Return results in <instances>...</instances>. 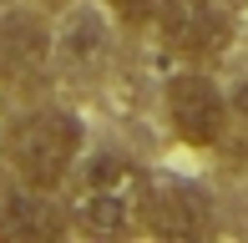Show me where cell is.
Returning a JSON list of instances; mask_svg holds the SVG:
<instances>
[{
    "label": "cell",
    "mask_w": 248,
    "mask_h": 243,
    "mask_svg": "<svg viewBox=\"0 0 248 243\" xmlns=\"http://www.w3.org/2000/svg\"><path fill=\"white\" fill-rule=\"evenodd\" d=\"M228 96L218 91V81H208L202 71H183L167 81V122L187 147H213L228 132Z\"/></svg>",
    "instance_id": "cell-3"
},
{
    "label": "cell",
    "mask_w": 248,
    "mask_h": 243,
    "mask_svg": "<svg viewBox=\"0 0 248 243\" xmlns=\"http://www.w3.org/2000/svg\"><path fill=\"white\" fill-rule=\"evenodd\" d=\"M61 51L71 61H96L101 51H107V36H101V26H96L92 15H76V41H71V46L61 41Z\"/></svg>",
    "instance_id": "cell-8"
},
{
    "label": "cell",
    "mask_w": 248,
    "mask_h": 243,
    "mask_svg": "<svg viewBox=\"0 0 248 243\" xmlns=\"http://www.w3.org/2000/svg\"><path fill=\"white\" fill-rule=\"evenodd\" d=\"M46 5H61V0H46Z\"/></svg>",
    "instance_id": "cell-10"
},
{
    "label": "cell",
    "mask_w": 248,
    "mask_h": 243,
    "mask_svg": "<svg viewBox=\"0 0 248 243\" xmlns=\"http://www.w3.org/2000/svg\"><path fill=\"white\" fill-rule=\"evenodd\" d=\"M142 197H147V178L137 172V162L122 152H96L92 162H81L76 178L71 228L92 238H122L142 228Z\"/></svg>",
    "instance_id": "cell-2"
},
{
    "label": "cell",
    "mask_w": 248,
    "mask_h": 243,
    "mask_svg": "<svg viewBox=\"0 0 248 243\" xmlns=\"http://www.w3.org/2000/svg\"><path fill=\"white\" fill-rule=\"evenodd\" d=\"M66 228H71V213H61L51 193H41V187L20 182L16 193L0 197V238L5 243H51L66 238Z\"/></svg>",
    "instance_id": "cell-6"
},
{
    "label": "cell",
    "mask_w": 248,
    "mask_h": 243,
    "mask_svg": "<svg viewBox=\"0 0 248 243\" xmlns=\"http://www.w3.org/2000/svg\"><path fill=\"white\" fill-rule=\"evenodd\" d=\"M157 36L177 56H218L228 46V15L213 0H157Z\"/></svg>",
    "instance_id": "cell-4"
},
{
    "label": "cell",
    "mask_w": 248,
    "mask_h": 243,
    "mask_svg": "<svg viewBox=\"0 0 248 243\" xmlns=\"http://www.w3.org/2000/svg\"><path fill=\"white\" fill-rule=\"evenodd\" d=\"M51 56V30L41 15H31V10H16V15L0 20V66H5L10 76H31L41 71Z\"/></svg>",
    "instance_id": "cell-7"
},
{
    "label": "cell",
    "mask_w": 248,
    "mask_h": 243,
    "mask_svg": "<svg viewBox=\"0 0 248 243\" xmlns=\"http://www.w3.org/2000/svg\"><path fill=\"white\" fill-rule=\"evenodd\" d=\"M81 122L61 106H41V112H26L10 122L5 142V167L16 172V182L41 187V193H56V187L71 182V172L81 167Z\"/></svg>",
    "instance_id": "cell-1"
},
{
    "label": "cell",
    "mask_w": 248,
    "mask_h": 243,
    "mask_svg": "<svg viewBox=\"0 0 248 243\" xmlns=\"http://www.w3.org/2000/svg\"><path fill=\"white\" fill-rule=\"evenodd\" d=\"M213 223L208 197L187 182H147L142 197V228L157 238H202Z\"/></svg>",
    "instance_id": "cell-5"
},
{
    "label": "cell",
    "mask_w": 248,
    "mask_h": 243,
    "mask_svg": "<svg viewBox=\"0 0 248 243\" xmlns=\"http://www.w3.org/2000/svg\"><path fill=\"white\" fill-rule=\"evenodd\" d=\"M233 112H238V117L248 122V76H243L238 86H233Z\"/></svg>",
    "instance_id": "cell-9"
}]
</instances>
